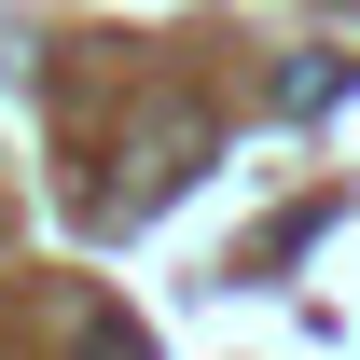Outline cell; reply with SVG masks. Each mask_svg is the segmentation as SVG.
Masks as SVG:
<instances>
[{
	"mask_svg": "<svg viewBox=\"0 0 360 360\" xmlns=\"http://www.w3.org/2000/svg\"><path fill=\"white\" fill-rule=\"evenodd\" d=\"M333 97H347V70H277V111H291V125H305V111H333Z\"/></svg>",
	"mask_w": 360,
	"mask_h": 360,
	"instance_id": "1",
	"label": "cell"
}]
</instances>
